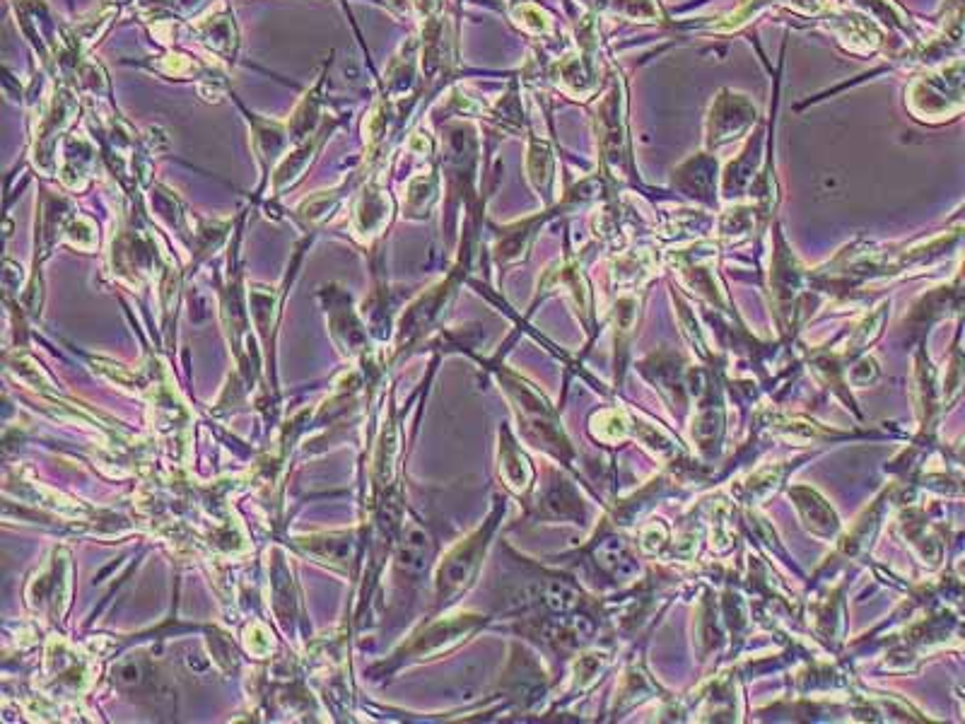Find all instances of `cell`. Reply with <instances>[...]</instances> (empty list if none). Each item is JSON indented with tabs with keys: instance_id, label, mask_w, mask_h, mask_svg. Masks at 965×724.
<instances>
[{
	"instance_id": "2",
	"label": "cell",
	"mask_w": 965,
	"mask_h": 724,
	"mask_svg": "<svg viewBox=\"0 0 965 724\" xmlns=\"http://www.w3.org/2000/svg\"><path fill=\"white\" fill-rule=\"evenodd\" d=\"M119 681L121 683H138L140 681V667L136 662L126 664V667L119 669Z\"/></svg>"
},
{
	"instance_id": "1",
	"label": "cell",
	"mask_w": 965,
	"mask_h": 724,
	"mask_svg": "<svg viewBox=\"0 0 965 724\" xmlns=\"http://www.w3.org/2000/svg\"><path fill=\"white\" fill-rule=\"evenodd\" d=\"M428 551H430L428 536H425L423 531L415 529V527L408 529V534L403 536V543H401L399 563L403 565V568L411 570V572L423 570L425 558H428Z\"/></svg>"
}]
</instances>
